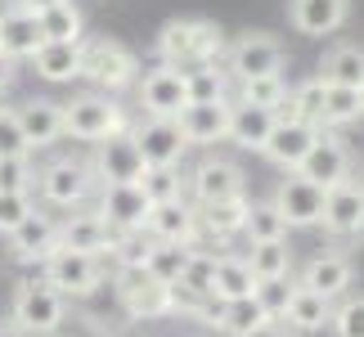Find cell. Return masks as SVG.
Here are the masks:
<instances>
[{
  "label": "cell",
  "mask_w": 364,
  "mask_h": 337,
  "mask_svg": "<svg viewBox=\"0 0 364 337\" xmlns=\"http://www.w3.org/2000/svg\"><path fill=\"white\" fill-rule=\"evenodd\" d=\"M288 77L284 73H270V77H247L239 81V100L243 104H257V108H270L274 117H279V108L288 104Z\"/></svg>",
  "instance_id": "cell-37"
},
{
  "label": "cell",
  "mask_w": 364,
  "mask_h": 337,
  "mask_svg": "<svg viewBox=\"0 0 364 337\" xmlns=\"http://www.w3.org/2000/svg\"><path fill=\"white\" fill-rule=\"evenodd\" d=\"M193 252L198 247H189V243H149V261H144V274H153L158 284H180V274L189 270V261H193Z\"/></svg>",
  "instance_id": "cell-31"
},
{
  "label": "cell",
  "mask_w": 364,
  "mask_h": 337,
  "mask_svg": "<svg viewBox=\"0 0 364 337\" xmlns=\"http://www.w3.org/2000/svg\"><path fill=\"white\" fill-rule=\"evenodd\" d=\"M0 337H27V333H18V324H14V319H0Z\"/></svg>",
  "instance_id": "cell-50"
},
{
  "label": "cell",
  "mask_w": 364,
  "mask_h": 337,
  "mask_svg": "<svg viewBox=\"0 0 364 337\" xmlns=\"http://www.w3.org/2000/svg\"><path fill=\"white\" fill-rule=\"evenodd\" d=\"M158 59L171 68H198L212 59H225V36L212 18H171L158 32Z\"/></svg>",
  "instance_id": "cell-1"
},
{
  "label": "cell",
  "mask_w": 364,
  "mask_h": 337,
  "mask_svg": "<svg viewBox=\"0 0 364 337\" xmlns=\"http://www.w3.org/2000/svg\"><path fill=\"white\" fill-rule=\"evenodd\" d=\"M360 100H364V90H360Z\"/></svg>",
  "instance_id": "cell-51"
},
{
  "label": "cell",
  "mask_w": 364,
  "mask_h": 337,
  "mask_svg": "<svg viewBox=\"0 0 364 337\" xmlns=\"http://www.w3.org/2000/svg\"><path fill=\"white\" fill-rule=\"evenodd\" d=\"M95 166L86 162H77V158H59V162H50L46 171L36 176V189H41V198H46L50 207H63V212H77L81 203L95 193Z\"/></svg>",
  "instance_id": "cell-5"
},
{
  "label": "cell",
  "mask_w": 364,
  "mask_h": 337,
  "mask_svg": "<svg viewBox=\"0 0 364 337\" xmlns=\"http://www.w3.org/2000/svg\"><path fill=\"white\" fill-rule=\"evenodd\" d=\"M36 27H41V41H81V32H86V14H81L73 0H59V5L36 14Z\"/></svg>",
  "instance_id": "cell-34"
},
{
  "label": "cell",
  "mask_w": 364,
  "mask_h": 337,
  "mask_svg": "<svg viewBox=\"0 0 364 337\" xmlns=\"http://www.w3.org/2000/svg\"><path fill=\"white\" fill-rule=\"evenodd\" d=\"M0 108H5V104H0Z\"/></svg>",
  "instance_id": "cell-52"
},
{
  "label": "cell",
  "mask_w": 364,
  "mask_h": 337,
  "mask_svg": "<svg viewBox=\"0 0 364 337\" xmlns=\"http://www.w3.org/2000/svg\"><path fill=\"white\" fill-rule=\"evenodd\" d=\"M14 117H18L32 153L36 149H50V144H59V139H63V104H54V100H27V104L14 108Z\"/></svg>",
  "instance_id": "cell-25"
},
{
  "label": "cell",
  "mask_w": 364,
  "mask_h": 337,
  "mask_svg": "<svg viewBox=\"0 0 364 337\" xmlns=\"http://www.w3.org/2000/svg\"><path fill=\"white\" fill-rule=\"evenodd\" d=\"M270 203L279 207V216L288 220V230H311V225L324 220V189H319L315 180L297 176V171H284Z\"/></svg>",
  "instance_id": "cell-8"
},
{
  "label": "cell",
  "mask_w": 364,
  "mask_h": 337,
  "mask_svg": "<svg viewBox=\"0 0 364 337\" xmlns=\"http://www.w3.org/2000/svg\"><path fill=\"white\" fill-rule=\"evenodd\" d=\"M328 328L338 333V337H364V297H351V301H342L338 311H333Z\"/></svg>",
  "instance_id": "cell-45"
},
{
  "label": "cell",
  "mask_w": 364,
  "mask_h": 337,
  "mask_svg": "<svg viewBox=\"0 0 364 337\" xmlns=\"http://www.w3.org/2000/svg\"><path fill=\"white\" fill-rule=\"evenodd\" d=\"M117 234H144V220L153 212V203L144 198L139 185H104L100 189V207H95Z\"/></svg>",
  "instance_id": "cell-16"
},
{
  "label": "cell",
  "mask_w": 364,
  "mask_h": 337,
  "mask_svg": "<svg viewBox=\"0 0 364 337\" xmlns=\"http://www.w3.org/2000/svg\"><path fill=\"white\" fill-rule=\"evenodd\" d=\"M135 185L144 189L149 203H176V198H185L189 180L180 176V166H144V176H139Z\"/></svg>",
  "instance_id": "cell-39"
},
{
  "label": "cell",
  "mask_w": 364,
  "mask_h": 337,
  "mask_svg": "<svg viewBox=\"0 0 364 337\" xmlns=\"http://www.w3.org/2000/svg\"><path fill=\"white\" fill-rule=\"evenodd\" d=\"M243 337H297V333H292L284 319H265V324H257V328L243 333Z\"/></svg>",
  "instance_id": "cell-47"
},
{
  "label": "cell",
  "mask_w": 364,
  "mask_h": 337,
  "mask_svg": "<svg viewBox=\"0 0 364 337\" xmlns=\"http://www.w3.org/2000/svg\"><path fill=\"white\" fill-rule=\"evenodd\" d=\"M351 279H355V261L346 257V252H319V257H311V261L301 265L297 284L324 292V297L333 301V297H342V292L351 288Z\"/></svg>",
  "instance_id": "cell-22"
},
{
  "label": "cell",
  "mask_w": 364,
  "mask_h": 337,
  "mask_svg": "<svg viewBox=\"0 0 364 337\" xmlns=\"http://www.w3.org/2000/svg\"><path fill=\"white\" fill-rule=\"evenodd\" d=\"M252 288H257V274H252L247 257L239 252H225V257L212 261V301H239V297H252Z\"/></svg>",
  "instance_id": "cell-28"
},
{
  "label": "cell",
  "mask_w": 364,
  "mask_h": 337,
  "mask_svg": "<svg viewBox=\"0 0 364 337\" xmlns=\"http://www.w3.org/2000/svg\"><path fill=\"white\" fill-rule=\"evenodd\" d=\"M41 50V27H36V14H27L18 5H9L5 14H0V54L5 59H32V54Z\"/></svg>",
  "instance_id": "cell-26"
},
{
  "label": "cell",
  "mask_w": 364,
  "mask_h": 337,
  "mask_svg": "<svg viewBox=\"0 0 364 337\" xmlns=\"http://www.w3.org/2000/svg\"><path fill=\"white\" fill-rule=\"evenodd\" d=\"M324 230L333 238H360L364 234V180H338L324 189Z\"/></svg>",
  "instance_id": "cell-11"
},
{
  "label": "cell",
  "mask_w": 364,
  "mask_h": 337,
  "mask_svg": "<svg viewBox=\"0 0 364 337\" xmlns=\"http://www.w3.org/2000/svg\"><path fill=\"white\" fill-rule=\"evenodd\" d=\"M81 54H86V41H41V50L32 54V68L41 81L63 86V81L81 77Z\"/></svg>",
  "instance_id": "cell-24"
},
{
  "label": "cell",
  "mask_w": 364,
  "mask_h": 337,
  "mask_svg": "<svg viewBox=\"0 0 364 337\" xmlns=\"http://www.w3.org/2000/svg\"><path fill=\"white\" fill-rule=\"evenodd\" d=\"M117 230L108 225L100 212H77L59 225V247L68 252H90V257H104V252H117Z\"/></svg>",
  "instance_id": "cell-20"
},
{
  "label": "cell",
  "mask_w": 364,
  "mask_h": 337,
  "mask_svg": "<svg viewBox=\"0 0 364 337\" xmlns=\"http://www.w3.org/2000/svg\"><path fill=\"white\" fill-rule=\"evenodd\" d=\"M81 77L95 81L104 95L108 90H126L139 81V59L122 41H86V54H81Z\"/></svg>",
  "instance_id": "cell-4"
},
{
  "label": "cell",
  "mask_w": 364,
  "mask_h": 337,
  "mask_svg": "<svg viewBox=\"0 0 364 337\" xmlns=\"http://www.w3.org/2000/svg\"><path fill=\"white\" fill-rule=\"evenodd\" d=\"M328 319H333V301L324 292L292 284V297H288V311H284V324L292 333H319V328H328Z\"/></svg>",
  "instance_id": "cell-27"
},
{
  "label": "cell",
  "mask_w": 364,
  "mask_h": 337,
  "mask_svg": "<svg viewBox=\"0 0 364 337\" xmlns=\"http://www.w3.org/2000/svg\"><path fill=\"white\" fill-rule=\"evenodd\" d=\"M252 297H257V306L265 311V319H284L288 297H292V284H288V279H261V284L252 288Z\"/></svg>",
  "instance_id": "cell-43"
},
{
  "label": "cell",
  "mask_w": 364,
  "mask_h": 337,
  "mask_svg": "<svg viewBox=\"0 0 364 337\" xmlns=\"http://www.w3.org/2000/svg\"><path fill=\"white\" fill-rule=\"evenodd\" d=\"M122 297V311L131 319H162V315H176V288L171 284H158L153 274L144 270H131L117 288Z\"/></svg>",
  "instance_id": "cell-12"
},
{
  "label": "cell",
  "mask_w": 364,
  "mask_h": 337,
  "mask_svg": "<svg viewBox=\"0 0 364 337\" xmlns=\"http://www.w3.org/2000/svg\"><path fill=\"white\" fill-rule=\"evenodd\" d=\"M230 108L234 100H207V104H185L176 112L180 122V135L193 144H220V139L230 135Z\"/></svg>",
  "instance_id": "cell-19"
},
{
  "label": "cell",
  "mask_w": 364,
  "mask_h": 337,
  "mask_svg": "<svg viewBox=\"0 0 364 337\" xmlns=\"http://www.w3.org/2000/svg\"><path fill=\"white\" fill-rule=\"evenodd\" d=\"M135 95H139V108H144V117H176V112L189 104L185 73H180V68H171V63L149 68V73L135 81Z\"/></svg>",
  "instance_id": "cell-9"
},
{
  "label": "cell",
  "mask_w": 364,
  "mask_h": 337,
  "mask_svg": "<svg viewBox=\"0 0 364 337\" xmlns=\"http://www.w3.org/2000/svg\"><path fill=\"white\" fill-rule=\"evenodd\" d=\"M324 90L328 86L319 81V73L297 81V86L288 90V104L279 108V117H301V122H311V126H324Z\"/></svg>",
  "instance_id": "cell-33"
},
{
  "label": "cell",
  "mask_w": 364,
  "mask_h": 337,
  "mask_svg": "<svg viewBox=\"0 0 364 337\" xmlns=\"http://www.w3.org/2000/svg\"><path fill=\"white\" fill-rule=\"evenodd\" d=\"M297 176L315 180L319 189H333L338 180H346V176H351V149H346V139L333 135V131H319L315 149L306 153L301 166H297Z\"/></svg>",
  "instance_id": "cell-17"
},
{
  "label": "cell",
  "mask_w": 364,
  "mask_h": 337,
  "mask_svg": "<svg viewBox=\"0 0 364 337\" xmlns=\"http://www.w3.org/2000/svg\"><path fill=\"white\" fill-rule=\"evenodd\" d=\"M247 265H252V274H257V284H261V279H292V247H288V238H279V243H252Z\"/></svg>",
  "instance_id": "cell-36"
},
{
  "label": "cell",
  "mask_w": 364,
  "mask_h": 337,
  "mask_svg": "<svg viewBox=\"0 0 364 337\" xmlns=\"http://www.w3.org/2000/svg\"><path fill=\"white\" fill-rule=\"evenodd\" d=\"M41 279H46L50 288H59L63 297H86V292L100 288L104 265H100V257H90V252H68V247H59L46 265H41Z\"/></svg>",
  "instance_id": "cell-7"
},
{
  "label": "cell",
  "mask_w": 364,
  "mask_h": 337,
  "mask_svg": "<svg viewBox=\"0 0 364 337\" xmlns=\"http://www.w3.org/2000/svg\"><path fill=\"white\" fill-rule=\"evenodd\" d=\"M14 81V59H5V54H0V90H5Z\"/></svg>",
  "instance_id": "cell-49"
},
{
  "label": "cell",
  "mask_w": 364,
  "mask_h": 337,
  "mask_svg": "<svg viewBox=\"0 0 364 337\" xmlns=\"http://www.w3.org/2000/svg\"><path fill=\"white\" fill-rule=\"evenodd\" d=\"M36 171H32V153L23 158H0V189H32Z\"/></svg>",
  "instance_id": "cell-46"
},
{
  "label": "cell",
  "mask_w": 364,
  "mask_h": 337,
  "mask_svg": "<svg viewBox=\"0 0 364 337\" xmlns=\"http://www.w3.org/2000/svg\"><path fill=\"white\" fill-rule=\"evenodd\" d=\"M32 212H36L32 189H0V234H14Z\"/></svg>",
  "instance_id": "cell-42"
},
{
  "label": "cell",
  "mask_w": 364,
  "mask_h": 337,
  "mask_svg": "<svg viewBox=\"0 0 364 337\" xmlns=\"http://www.w3.org/2000/svg\"><path fill=\"white\" fill-rule=\"evenodd\" d=\"M351 14V0H288V23L301 36H333Z\"/></svg>",
  "instance_id": "cell-23"
},
{
  "label": "cell",
  "mask_w": 364,
  "mask_h": 337,
  "mask_svg": "<svg viewBox=\"0 0 364 337\" xmlns=\"http://www.w3.org/2000/svg\"><path fill=\"white\" fill-rule=\"evenodd\" d=\"M23 153H32V144H27L18 117L14 108H0V158H23Z\"/></svg>",
  "instance_id": "cell-44"
},
{
  "label": "cell",
  "mask_w": 364,
  "mask_h": 337,
  "mask_svg": "<svg viewBox=\"0 0 364 337\" xmlns=\"http://www.w3.org/2000/svg\"><path fill=\"white\" fill-rule=\"evenodd\" d=\"M189 193H193L198 207L239 198V193H243V171L230 158H203L198 166H193V176H189Z\"/></svg>",
  "instance_id": "cell-18"
},
{
  "label": "cell",
  "mask_w": 364,
  "mask_h": 337,
  "mask_svg": "<svg viewBox=\"0 0 364 337\" xmlns=\"http://www.w3.org/2000/svg\"><path fill=\"white\" fill-rule=\"evenodd\" d=\"M144 234L153 243H189L193 247V234H198V212L176 198V203H153V212L144 220Z\"/></svg>",
  "instance_id": "cell-21"
},
{
  "label": "cell",
  "mask_w": 364,
  "mask_h": 337,
  "mask_svg": "<svg viewBox=\"0 0 364 337\" xmlns=\"http://www.w3.org/2000/svg\"><path fill=\"white\" fill-rule=\"evenodd\" d=\"M131 135H135V144H139L144 166H180V158L189 153V139L180 135V122L176 117H144Z\"/></svg>",
  "instance_id": "cell-13"
},
{
  "label": "cell",
  "mask_w": 364,
  "mask_h": 337,
  "mask_svg": "<svg viewBox=\"0 0 364 337\" xmlns=\"http://www.w3.org/2000/svg\"><path fill=\"white\" fill-rule=\"evenodd\" d=\"M257 324H265V311L257 306V297L220 301V311H216V328L225 333V337H243V333H252Z\"/></svg>",
  "instance_id": "cell-38"
},
{
  "label": "cell",
  "mask_w": 364,
  "mask_h": 337,
  "mask_svg": "<svg viewBox=\"0 0 364 337\" xmlns=\"http://www.w3.org/2000/svg\"><path fill=\"white\" fill-rule=\"evenodd\" d=\"M319 81L324 86H346L364 90V46H333L319 63Z\"/></svg>",
  "instance_id": "cell-30"
},
{
  "label": "cell",
  "mask_w": 364,
  "mask_h": 337,
  "mask_svg": "<svg viewBox=\"0 0 364 337\" xmlns=\"http://www.w3.org/2000/svg\"><path fill=\"white\" fill-rule=\"evenodd\" d=\"M274 131V112L270 108H257V104H243V100H234L230 108V144H239V149H257L265 144V135Z\"/></svg>",
  "instance_id": "cell-29"
},
{
  "label": "cell",
  "mask_w": 364,
  "mask_h": 337,
  "mask_svg": "<svg viewBox=\"0 0 364 337\" xmlns=\"http://www.w3.org/2000/svg\"><path fill=\"white\" fill-rule=\"evenodd\" d=\"M126 131V112L122 104H113L108 95H73L63 104V135L86 139V144H100L108 135Z\"/></svg>",
  "instance_id": "cell-3"
},
{
  "label": "cell",
  "mask_w": 364,
  "mask_h": 337,
  "mask_svg": "<svg viewBox=\"0 0 364 337\" xmlns=\"http://www.w3.org/2000/svg\"><path fill=\"white\" fill-rule=\"evenodd\" d=\"M319 131H324V126H311L301 117H274V131L265 135V144H261L265 162H274L279 171H297L301 158L315 149Z\"/></svg>",
  "instance_id": "cell-10"
},
{
  "label": "cell",
  "mask_w": 364,
  "mask_h": 337,
  "mask_svg": "<svg viewBox=\"0 0 364 337\" xmlns=\"http://www.w3.org/2000/svg\"><path fill=\"white\" fill-rule=\"evenodd\" d=\"M243 234H247V243H279V238H288V220L279 216L274 203H252Z\"/></svg>",
  "instance_id": "cell-40"
},
{
  "label": "cell",
  "mask_w": 364,
  "mask_h": 337,
  "mask_svg": "<svg viewBox=\"0 0 364 337\" xmlns=\"http://www.w3.org/2000/svg\"><path fill=\"white\" fill-rule=\"evenodd\" d=\"M5 238H9V257L18 265H46L54 252H59V220L46 216L36 207V212L27 216L14 234H5Z\"/></svg>",
  "instance_id": "cell-15"
},
{
  "label": "cell",
  "mask_w": 364,
  "mask_h": 337,
  "mask_svg": "<svg viewBox=\"0 0 364 337\" xmlns=\"http://www.w3.org/2000/svg\"><path fill=\"white\" fill-rule=\"evenodd\" d=\"M95 176H100V185H135L144 176V158H139V144L131 131L95 144Z\"/></svg>",
  "instance_id": "cell-14"
},
{
  "label": "cell",
  "mask_w": 364,
  "mask_h": 337,
  "mask_svg": "<svg viewBox=\"0 0 364 337\" xmlns=\"http://www.w3.org/2000/svg\"><path fill=\"white\" fill-rule=\"evenodd\" d=\"M247 212H252V203H247V193H239V198H225V203H207L198 225L216 238H234V234H243Z\"/></svg>",
  "instance_id": "cell-32"
},
{
  "label": "cell",
  "mask_w": 364,
  "mask_h": 337,
  "mask_svg": "<svg viewBox=\"0 0 364 337\" xmlns=\"http://www.w3.org/2000/svg\"><path fill=\"white\" fill-rule=\"evenodd\" d=\"M63 315H68V297L59 288H50L46 279H32V284L14 288L9 319L18 324V333H27V337H54V328L63 324Z\"/></svg>",
  "instance_id": "cell-2"
},
{
  "label": "cell",
  "mask_w": 364,
  "mask_h": 337,
  "mask_svg": "<svg viewBox=\"0 0 364 337\" xmlns=\"http://www.w3.org/2000/svg\"><path fill=\"white\" fill-rule=\"evenodd\" d=\"M284 46L270 36V32H243L234 46L225 50V73L234 81H247V77H270V73H284Z\"/></svg>",
  "instance_id": "cell-6"
},
{
  "label": "cell",
  "mask_w": 364,
  "mask_h": 337,
  "mask_svg": "<svg viewBox=\"0 0 364 337\" xmlns=\"http://www.w3.org/2000/svg\"><path fill=\"white\" fill-rule=\"evenodd\" d=\"M9 5H18L27 14H41V9H50V5H59V0H9Z\"/></svg>",
  "instance_id": "cell-48"
},
{
  "label": "cell",
  "mask_w": 364,
  "mask_h": 337,
  "mask_svg": "<svg viewBox=\"0 0 364 337\" xmlns=\"http://www.w3.org/2000/svg\"><path fill=\"white\" fill-rule=\"evenodd\" d=\"M185 90H189V104H207V100H230V73L225 63L212 59V63H198V68H185Z\"/></svg>",
  "instance_id": "cell-35"
},
{
  "label": "cell",
  "mask_w": 364,
  "mask_h": 337,
  "mask_svg": "<svg viewBox=\"0 0 364 337\" xmlns=\"http://www.w3.org/2000/svg\"><path fill=\"white\" fill-rule=\"evenodd\" d=\"M364 117V100L360 90H346V86H328L324 90V131H333V126H346Z\"/></svg>",
  "instance_id": "cell-41"
}]
</instances>
